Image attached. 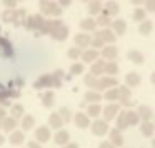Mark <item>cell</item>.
Here are the masks:
<instances>
[{
    "instance_id": "14",
    "label": "cell",
    "mask_w": 155,
    "mask_h": 148,
    "mask_svg": "<svg viewBox=\"0 0 155 148\" xmlns=\"http://www.w3.org/2000/svg\"><path fill=\"white\" fill-rule=\"evenodd\" d=\"M110 141L114 146H122L124 145V137H122V131H118L117 128H114V130H110Z\"/></svg>"
},
{
    "instance_id": "8",
    "label": "cell",
    "mask_w": 155,
    "mask_h": 148,
    "mask_svg": "<svg viewBox=\"0 0 155 148\" xmlns=\"http://www.w3.org/2000/svg\"><path fill=\"white\" fill-rule=\"evenodd\" d=\"M95 37L100 38L104 43H105V42H107V43H114V42H115V34L110 30V28H102L100 32L95 34Z\"/></svg>"
},
{
    "instance_id": "35",
    "label": "cell",
    "mask_w": 155,
    "mask_h": 148,
    "mask_svg": "<svg viewBox=\"0 0 155 148\" xmlns=\"http://www.w3.org/2000/svg\"><path fill=\"white\" fill-rule=\"evenodd\" d=\"M42 105L47 108H50L54 105V92H47V93L42 95Z\"/></svg>"
},
{
    "instance_id": "6",
    "label": "cell",
    "mask_w": 155,
    "mask_h": 148,
    "mask_svg": "<svg viewBox=\"0 0 155 148\" xmlns=\"http://www.w3.org/2000/svg\"><path fill=\"white\" fill-rule=\"evenodd\" d=\"M90 128H92V133L97 135V137H104L108 131V125L105 123L104 120H95L94 123L90 125Z\"/></svg>"
},
{
    "instance_id": "44",
    "label": "cell",
    "mask_w": 155,
    "mask_h": 148,
    "mask_svg": "<svg viewBox=\"0 0 155 148\" xmlns=\"http://www.w3.org/2000/svg\"><path fill=\"white\" fill-rule=\"evenodd\" d=\"M67 55L72 58V60H77V58L82 55V50H80V48H77V47H72L70 50L67 52Z\"/></svg>"
},
{
    "instance_id": "20",
    "label": "cell",
    "mask_w": 155,
    "mask_h": 148,
    "mask_svg": "<svg viewBox=\"0 0 155 148\" xmlns=\"http://www.w3.org/2000/svg\"><path fill=\"white\" fill-rule=\"evenodd\" d=\"M54 40H58V42H62V40H65V38L68 37V27H65V25H62L60 28H57V30L54 32V34L50 35Z\"/></svg>"
},
{
    "instance_id": "2",
    "label": "cell",
    "mask_w": 155,
    "mask_h": 148,
    "mask_svg": "<svg viewBox=\"0 0 155 148\" xmlns=\"http://www.w3.org/2000/svg\"><path fill=\"white\" fill-rule=\"evenodd\" d=\"M40 10L42 14L54 15V17L62 14V7H58V4H55V2H40Z\"/></svg>"
},
{
    "instance_id": "3",
    "label": "cell",
    "mask_w": 155,
    "mask_h": 148,
    "mask_svg": "<svg viewBox=\"0 0 155 148\" xmlns=\"http://www.w3.org/2000/svg\"><path fill=\"white\" fill-rule=\"evenodd\" d=\"M118 111H120V105H118V103H110V105H107V107L102 110L104 121L107 123V121H110V120H115V118H117V115H118Z\"/></svg>"
},
{
    "instance_id": "47",
    "label": "cell",
    "mask_w": 155,
    "mask_h": 148,
    "mask_svg": "<svg viewBox=\"0 0 155 148\" xmlns=\"http://www.w3.org/2000/svg\"><path fill=\"white\" fill-rule=\"evenodd\" d=\"M90 47H94L92 50H97V48H102V47H104V42H102L100 38H97V37H95V38H92V40H90Z\"/></svg>"
},
{
    "instance_id": "10",
    "label": "cell",
    "mask_w": 155,
    "mask_h": 148,
    "mask_svg": "<svg viewBox=\"0 0 155 148\" xmlns=\"http://www.w3.org/2000/svg\"><path fill=\"white\" fill-rule=\"evenodd\" d=\"M138 117V120L142 118V121H150L152 120V115H153V111H152L150 107H147V105H140L138 107V110L135 111Z\"/></svg>"
},
{
    "instance_id": "32",
    "label": "cell",
    "mask_w": 155,
    "mask_h": 148,
    "mask_svg": "<svg viewBox=\"0 0 155 148\" xmlns=\"http://www.w3.org/2000/svg\"><path fill=\"white\" fill-rule=\"evenodd\" d=\"M80 57H82V60H84V62H95V58L98 57V52L97 50H92V48H90V50L82 52Z\"/></svg>"
},
{
    "instance_id": "40",
    "label": "cell",
    "mask_w": 155,
    "mask_h": 148,
    "mask_svg": "<svg viewBox=\"0 0 155 148\" xmlns=\"http://www.w3.org/2000/svg\"><path fill=\"white\" fill-rule=\"evenodd\" d=\"M105 100H108V101L118 100V90L117 88H110V90L105 92Z\"/></svg>"
},
{
    "instance_id": "22",
    "label": "cell",
    "mask_w": 155,
    "mask_h": 148,
    "mask_svg": "<svg viewBox=\"0 0 155 148\" xmlns=\"http://www.w3.org/2000/svg\"><path fill=\"white\" fill-rule=\"evenodd\" d=\"M48 127L55 128V130H60L64 127V121L58 117V113H50V117H48Z\"/></svg>"
},
{
    "instance_id": "54",
    "label": "cell",
    "mask_w": 155,
    "mask_h": 148,
    "mask_svg": "<svg viewBox=\"0 0 155 148\" xmlns=\"http://www.w3.org/2000/svg\"><path fill=\"white\" fill-rule=\"evenodd\" d=\"M62 148H78V145L77 143H67V145H64Z\"/></svg>"
},
{
    "instance_id": "5",
    "label": "cell",
    "mask_w": 155,
    "mask_h": 148,
    "mask_svg": "<svg viewBox=\"0 0 155 148\" xmlns=\"http://www.w3.org/2000/svg\"><path fill=\"white\" fill-rule=\"evenodd\" d=\"M52 138L50 135V130H48V127H38L37 130H35V141L37 143H47L48 140Z\"/></svg>"
},
{
    "instance_id": "13",
    "label": "cell",
    "mask_w": 155,
    "mask_h": 148,
    "mask_svg": "<svg viewBox=\"0 0 155 148\" xmlns=\"http://www.w3.org/2000/svg\"><path fill=\"white\" fill-rule=\"evenodd\" d=\"M68 140H70V135H68L67 130H58L57 133H55V137H54V141H55L57 145H60V146L67 145Z\"/></svg>"
},
{
    "instance_id": "17",
    "label": "cell",
    "mask_w": 155,
    "mask_h": 148,
    "mask_svg": "<svg viewBox=\"0 0 155 148\" xmlns=\"http://www.w3.org/2000/svg\"><path fill=\"white\" fill-rule=\"evenodd\" d=\"M125 82H127V88L128 87H138L140 85V75L137 72H130L125 75Z\"/></svg>"
},
{
    "instance_id": "56",
    "label": "cell",
    "mask_w": 155,
    "mask_h": 148,
    "mask_svg": "<svg viewBox=\"0 0 155 148\" xmlns=\"http://www.w3.org/2000/svg\"><path fill=\"white\" fill-rule=\"evenodd\" d=\"M4 90H5V88L2 87V85H0V93H2V92H4Z\"/></svg>"
},
{
    "instance_id": "9",
    "label": "cell",
    "mask_w": 155,
    "mask_h": 148,
    "mask_svg": "<svg viewBox=\"0 0 155 148\" xmlns=\"http://www.w3.org/2000/svg\"><path fill=\"white\" fill-rule=\"evenodd\" d=\"M62 27V20H45V24H44V27H42V34H54L57 28H60Z\"/></svg>"
},
{
    "instance_id": "46",
    "label": "cell",
    "mask_w": 155,
    "mask_h": 148,
    "mask_svg": "<svg viewBox=\"0 0 155 148\" xmlns=\"http://www.w3.org/2000/svg\"><path fill=\"white\" fill-rule=\"evenodd\" d=\"M82 72H84V63H74L70 67V73H74V75H78Z\"/></svg>"
},
{
    "instance_id": "43",
    "label": "cell",
    "mask_w": 155,
    "mask_h": 148,
    "mask_svg": "<svg viewBox=\"0 0 155 148\" xmlns=\"http://www.w3.org/2000/svg\"><path fill=\"white\" fill-rule=\"evenodd\" d=\"M134 20H137V22H143L145 20V10L143 8H140V7H137L134 10Z\"/></svg>"
},
{
    "instance_id": "36",
    "label": "cell",
    "mask_w": 155,
    "mask_h": 148,
    "mask_svg": "<svg viewBox=\"0 0 155 148\" xmlns=\"http://www.w3.org/2000/svg\"><path fill=\"white\" fill-rule=\"evenodd\" d=\"M85 100L87 101H92V103H97L98 100H102V95L98 92H94V90H88L85 93Z\"/></svg>"
},
{
    "instance_id": "25",
    "label": "cell",
    "mask_w": 155,
    "mask_h": 148,
    "mask_svg": "<svg viewBox=\"0 0 155 148\" xmlns=\"http://www.w3.org/2000/svg\"><path fill=\"white\" fill-rule=\"evenodd\" d=\"M153 130H155V127H153L152 121H142V125H140L142 135H145V137H152V135H153Z\"/></svg>"
},
{
    "instance_id": "15",
    "label": "cell",
    "mask_w": 155,
    "mask_h": 148,
    "mask_svg": "<svg viewBox=\"0 0 155 148\" xmlns=\"http://www.w3.org/2000/svg\"><path fill=\"white\" fill-rule=\"evenodd\" d=\"M118 55V50L115 45H108V47H104L102 48V57H105L107 60H115V57Z\"/></svg>"
},
{
    "instance_id": "39",
    "label": "cell",
    "mask_w": 155,
    "mask_h": 148,
    "mask_svg": "<svg viewBox=\"0 0 155 148\" xmlns=\"http://www.w3.org/2000/svg\"><path fill=\"white\" fill-rule=\"evenodd\" d=\"M80 27L84 28V30H94L97 25H95V20H92V18H85V20L80 22Z\"/></svg>"
},
{
    "instance_id": "34",
    "label": "cell",
    "mask_w": 155,
    "mask_h": 148,
    "mask_svg": "<svg viewBox=\"0 0 155 148\" xmlns=\"http://www.w3.org/2000/svg\"><path fill=\"white\" fill-rule=\"evenodd\" d=\"M57 113H58V117L62 118L64 123H67V121L72 120V111H70V108H67V107H62L60 111H57Z\"/></svg>"
},
{
    "instance_id": "51",
    "label": "cell",
    "mask_w": 155,
    "mask_h": 148,
    "mask_svg": "<svg viewBox=\"0 0 155 148\" xmlns=\"http://www.w3.org/2000/svg\"><path fill=\"white\" fill-rule=\"evenodd\" d=\"M98 148H115V146L108 140H105V141H102V143H100V146H98Z\"/></svg>"
},
{
    "instance_id": "38",
    "label": "cell",
    "mask_w": 155,
    "mask_h": 148,
    "mask_svg": "<svg viewBox=\"0 0 155 148\" xmlns=\"http://www.w3.org/2000/svg\"><path fill=\"white\" fill-rule=\"evenodd\" d=\"M117 90H118V100H120V101L128 100V98H130V88H127V87H117Z\"/></svg>"
},
{
    "instance_id": "30",
    "label": "cell",
    "mask_w": 155,
    "mask_h": 148,
    "mask_svg": "<svg viewBox=\"0 0 155 148\" xmlns=\"http://www.w3.org/2000/svg\"><path fill=\"white\" fill-rule=\"evenodd\" d=\"M104 73H108V77H114L118 73V65L115 62H105V70Z\"/></svg>"
},
{
    "instance_id": "27",
    "label": "cell",
    "mask_w": 155,
    "mask_h": 148,
    "mask_svg": "<svg viewBox=\"0 0 155 148\" xmlns=\"http://www.w3.org/2000/svg\"><path fill=\"white\" fill-rule=\"evenodd\" d=\"M35 127V118L32 115H24L22 117V128L24 130H32Z\"/></svg>"
},
{
    "instance_id": "1",
    "label": "cell",
    "mask_w": 155,
    "mask_h": 148,
    "mask_svg": "<svg viewBox=\"0 0 155 148\" xmlns=\"http://www.w3.org/2000/svg\"><path fill=\"white\" fill-rule=\"evenodd\" d=\"M118 87V80L115 77H102L97 78V83H95V92L100 93L102 90H110V88Z\"/></svg>"
},
{
    "instance_id": "28",
    "label": "cell",
    "mask_w": 155,
    "mask_h": 148,
    "mask_svg": "<svg viewBox=\"0 0 155 148\" xmlns=\"http://www.w3.org/2000/svg\"><path fill=\"white\" fill-rule=\"evenodd\" d=\"M104 15H117L118 14V10H120V8H118V4L117 2H108L107 5H105V8H104Z\"/></svg>"
},
{
    "instance_id": "23",
    "label": "cell",
    "mask_w": 155,
    "mask_h": 148,
    "mask_svg": "<svg viewBox=\"0 0 155 148\" xmlns=\"http://www.w3.org/2000/svg\"><path fill=\"white\" fill-rule=\"evenodd\" d=\"M125 121H127L128 127H135V125H138V117L137 113H135L134 110H125Z\"/></svg>"
},
{
    "instance_id": "55",
    "label": "cell",
    "mask_w": 155,
    "mask_h": 148,
    "mask_svg": "<svg viewBox=\"0 0 155 148\" xmlns=\"http://www.w3.org/2000/svg\"><path fill=\"white\" fill-rule=\"evenodd\" d=\"M4 143H5V137H4V135H0V146H2Z\"/></svg>"
},
{
    "instance_id": "37",
    "label": "cell",
    "mask_w": 155,
    "mask_h": 148,
    "mask_svg": "<svg viewBox=\"0 0 155 148\" xmlns=\"http://www.w3.org/2000/svg\"><path fill=\"white\" fill-rule=\"evenodd\" d=\"M10 113H12V118H14V120L22 118V117H24V107H22V105H12Z\"/></svg>"
},
{
    "instance_id": "26",
    "label": "cell",
    "mask_w": 155,
    "mask_h": 148,
    "mask_svg": "<svg viewBox=\"0 0 155 148\" xmlns=\"http://www.w3.org/2000/svg\"><path fill=\"white\" fill-rule=\"evenodd\" d=\"M87 10H88V14L97 15V14H102L104 7H102L100 2H88V4H87Z\"/></svg>"
},
{
    "instance_id": "50",
    "label": "cell",
    "mask_w": 155,
    "mask_h": 148,
    "mask_svg": "<svg viewBox=\"0 0 155 148\" xmlns=\"http://www.w3.org/2000/svg\"><path fill=\"white\" fill-rule=\"evenodd\" d=\"M145 5H147V10L148 12H155V2H145Z\"/></svg>"
},
{
    "instance_id": "12",
    "label": "cell",
    "mask_w": 155,
    "mask_h": 148,
    "mask_svg": "<svg viewBox=\"0 0 155 148\" xmlns=\"http://www.w3.org/2000/svg\"><path fill=\"white\" fill-rule=\"evenodd\" d=\"M15 127H17V120H14L12 117H5L4 120L0 121V128L4 131H7V133L8 131H10V133L15 131Z\"/></svg>"
},
{
    "instance_id": "19",
    "label": "cell",
    "mask_w": 155,
    "mask_h": 148,
    "mask_svg": "<svg viewBox=\"0 0 155 148\" xmlns=\"http://www.w3.org/2000/svg\"><path fill=\"white\" fill-rule=\"evenodd\" d=\"M52 85H54V77H52V75H42L37 83H34V87L35 88H44V87H52Z\"/></svg>"
},
{
    "instance_id": "49",
    "label": "cell",
    "mask_w": 155,
    "mask_h": 148,
    "mask_svg": "<svg viewBox=\"0 0 155 148\" xmlns=\"http://www.w3.org/2000/svg\"><path fill=\"white\" fill-rule=\"evenodd\" d=\"M4 107H10V100H7V98H0V108H4Z\"/></svg>"
},
{
    "instance_id": "53",
    "label": "cell",
    "mask_w": 155,
    "mask_h": 148,
    "mask_svg": "<svg viewBox=\"0 0 155 148\" xmlns=\"http://www.w3.org/2000/svg\"><path fill=\"white\" fill-rule=\"evenodd\" d=\"M28 148H42V145L37 141H28Z\"/></svg>"
},
{
    "instance_id": "41",
    "label": "cell",
    "mask_w": 155,
    "mask_h": 148,
    "mask_svg": "<svg viewBox=\"0 0 155 148\" xmlns=\"http://www.w3.org/2000/svg\"><path fill=\"white\" fill-rule=\"evenodd\" d=\"M110 24H112V20H110V17H107V15H100V17L95 20V25H100V27H105V28H107Z\"/></svg>"
},
{
    "instance_id": "4",
    "label": "cell",
    "mask_w": 155,
    "mask_h": 148,
    "mask_svg": "<svg viewBox=\"0 0 155 148\" xmlns=\"http://www.w3.org/2000/svg\"><path fill=\"white\" fill-rule=\"evenodd\" d=\"M44 24H45L44 15L37 14V15H32V17L27 18V22H25V27H27L28 30H34V28H37V30H42Z\"/></svg>"
},
{
    "instance_id": "16",
    "label": "cell",
    "mask_w": 155,
    "mask_h": 148,
    "mask_svg": "<svg viewBox=\"0 0 155 148\" xmlns=\"http://www.w3.org/2000/svg\"><path fill=\"white\" fill-rule=\"evenodd\" d=\"M112 28H114V34H117V35H124L125 32H127V24H125V20H120V18H118V20H114L112 22Z\"/></svg>"
},
{
    "instance_id": "31",
    "label": "cell",
    "mask_w": 155,
    "mask_h": 148,
    "mask_svg": "<svg viewBox=\"0 0 155 148\" xmlns=\"http://www.w3.org/2000/svg\"><path fill=\"white\" fill-rule=\"evenodd\" d=\"M152 28H153L152 20H143L140 24V27H138V32H140L142 35H150L152 34Z\"/></svg>"
},
{
    "instance_id": "29",
    "label": "cell",
    "mask_w": 155,
    "mask_h": 148,
    "mask_svg": "<svg viewBox=\"0 0 155 148\" xmlns=\"http://www.w3.org/2000/svg\"><path fill=\"white\" fill-rule=\"evenodd\" d=\"M102 113V108H100V105L98 103H92V105H88V108H87V117L90 118V117H94V118H97L98 115Z\"/></svg>"
},
{
    "instance_id": "42",
    "label": "cell",
    "mask_w": 155,
    "mask_h": 148,
    "mask_svg": "<svg viewBox=\"0 0 155 148\" xmlns=\"http://www.w3.org/2000/svg\"><path fill=\"white\" fill-rule=\"evenodd\" d=\"M15 25L25 24V10H15V18H14Z\"/></svg>"
},
{
    "instance_id": "45",
    "label": "cell",
    "mask_w": 155,
    "mask_h": 148,
    "mask_svg": "<svg viewBox=\"0 0 155 148\" xmlns=\"http://www.w3.org/2000/svg\"><path fill=\"white\" fill-rule=\"evenodd\" d=\"M84 82H85V85H87V87H92V88H95V83H97V78H95L94 75H90V73H88L87 77L84 78Z\"/></svg>"
},
{
    "instance_id": "52",
    "label": "cell",
    "mask_w": 155,
    "mask_h": 148,
    "mask_svg": "<svg viewBox=\"0 0 155 148\" xmlns=\"http://www.w3.org/2000/svg\"><path fill=\"white\" fill-rule=\"evenodd\" d=\"M122 105H124V107H132V105H135V101L128 98V100H124V101H122Z\"/></svg>"
},
{
    "instance_id": "7",
    "label": "cell",
    "mask_w": 155,
    "mask_h": 148,
    "mask_svg": "<svg viewBox=\"0 0 155 148\" xmlns=\"http://www.w3.org/2000/svg\"><path fill=\"white\" fill-rule=\"evenodd\" d=\"M90 40H92V37L88 34H77L74 37V43H75V47L77 48H85V47H88L90 45Z\"/></svg>"
},
{
    "instance_id": "48",
    "label": "cell",
    "mask_w": 155,
    "mask_h": 148,
    "mask_svg": "<svg viewBox=\"0 0 155 148\" xmlns=\"http://www.w3.org/2000/svg\"><path fill=\"white\" fill-rule=\"evenodd\" d=\"M15 18V10H5L4 12V20L5 22H14Z\"/></svg>"
},
{
    "instance_id": "11",
    "label": "cell",
    "mask_w": 155,
    "mask_h": 148,
    "mask_svg": "<svg viewBox=\"0 0 155 148\" xmlns=\"http://www.w3.org/2000/svg\"><path fill=\"white\" fill-rule=\"evenodd\" d=\"M74 121H75V127H78V128L90 127V120H88V117L84 111H77V113L74 115Z\"/></svg>"
},
{
    "instance_id": "24",
    "label": "cell",
    "mask_w": 155,
    "mask_h": 148,
    "mask_svg": "<svg viewBox=\"0 0 155 148\" xmlns=\"http://www.w3.org/2000/svg\"><path fill=\"white\" fill-rule=\"evenodd\" d=\"M8 140H10V143L12 145H22L24 143V140H25V135H24V131H12L10 133V137H8Z\"/></svg>"
},
{
    "instance_id": "18",
    "label": "cell",
    "mask_w": 155,
    "mask_h": 148,
    "mask_svg": "<svg viewBox=\"0 0 155 148\" xmlns=\"http://www.w3.org/2000/svg\"><path fill=\"white\" fill-rule=\"evenodd\" d=\"M127 58H128V60H132L134 63H137V65L143 63V60H145L143 53H142V52H138V50H128L127 52Z\"/></svg>"
},
{
    "instance_id": "21",
    "label": "cell",
    "mask_w": 155,
    "mask_h": 148,
    "mask_svg": "<svg viewBox=\"0 0 155 148\" xmlns=\"http://www.w3.org/2000/svg\"><path fill=\"white\" fill-rule=\"evenodd\" d=\"M104 70H105V62L104 60H95L94 65H92V68H90V75H94V77L97 78L100 73H104Z\"/></svg>"
},
{
    "instance_id": "33",
    "label": "cell",
    "mask_w": 155,
    "mask_h": 148,
    "mask_svg": "<svg viewBox=\"0 0 155 148\" xmlns=\"http://www.w3.org/2000/svg\"><path fill=\"white\" fill-rule=\"evenodd\" d=\"M125 128H128V125L125 121V110H124V111H118V115H117V130L122 131Z\"/></svg>"
}]
</instances>
